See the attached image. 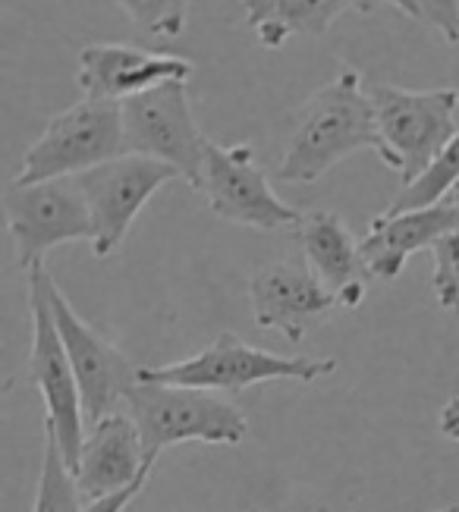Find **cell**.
<instances>
[{"mask_svg": "<svg viewBox=\"0 0 459 512\" xmlns=\"http://www.w3.org/2000/svg\"><path fill=\"white\" fill-rule=\"evenodd\" d=\"M356 151H375L387 164V145L375 123V107L362 88V76L353 66H343L334 82L309 98L299 123L277 164V183L305 186L318 183Z\"/></svg>", "mask_w": 459, "mask_h": 512, "instance_id": "1", "label": "cell"}, {"mask_svg": "<svg viewBox=\"0 0 459 512\" xmlns=\"http://www.w3.org/2000/svg\"><path fill=\"white\" fill-rule=\"evenodd\" d=\"M450 202H456V205H459V183H456V189H453V195H450Z\"/></svg>", "mask_w": 459, "mask_h": 512, "instance_id": "25", "label": "cell"}, {"mask_svg": "<svg viewBox=\"0 0 459 512\" xmlns=\"http://www.w3.org/2000/svg\"><path fill=\"white\" fill-rule=\"evenodd\" d=\"M459 183V129L456 136L444 145V151L415 176L412 183H403L397 198L390 202L387 214H400V211H415V208H431L447 202V192H453Z\"/></svg>", "mask_w": 459, "mask_h": 512, "instance_id": "18", "label": "cell"}, {"mask_svg": "<svg viewBox=\"0 0 459 512\" xmlns=\"http://www.w3.org/2000/svg\"><path fill=\"white\" fill-rule=\"evenodd\" d=\"M180 170L145 154H123L101 167L76 176L92 214V252L95 258H111L133 230L139 211L151 202L161 186L177 180Z\"/></svg>", "mask_w": 459, "mask_h": 512, "instance_id": "9", "label": "cell"}, {"mask_svg": "<svg viewBox=\"0 0 459 512\" xmlns=\"http://www.w3.org/2000/svg\"><path fill=\"white\" fill-rule=\"evenodd\" d=\"M296 242L302 249L305 267L331 289L343 308H356L365 296L362 274V242L349 233L343 217L334 211H312L299 220Z\"/></svg>", "mask_w": 459, "mask_h": 512, "instance_id": "16", "label": "cell"}, {"mask_svg": "<svg viewBox=\"0 0 459 512\" xmlns=\"http://www.w3.org/2000/svg\"><path fill=\"white\" fill-rule=\"evenodd\" d=\"M202 192L211 214L227 224L252 230H283L299 227L305 217L299 208L287 205L271 189L265 170L258 167L252 145H217L208 142Z\"/></svg>", "mask_w": 459, "mask_h": 512, "instance_id": "11", "label": "cell"}, {"mask_svg": "<svg viewBox=\"0 0 459 512\" xmlns=\"http://www.w3.org/2000/svg\"><path fill=\"white\" fill-rule=\"evenodd\" d=\"M126 154L123 104L82 98L57 114L23 154L19 183H45L79 176Z\"/></svg>", "mask_w": 459, "mask_h": 512, "instance_id": "5", "label": "cell"}, {"mask_svg": "<svg viewBox=\"0 0 459 512\" xmlns=\"http://www.w3.org/2000/svg\"><path fill=\"white\" fill-rule=\"evenodd\" d=\"M252 318L261 330H280L290 343H302L305 333L318 327L340 299L327 289L309 267L293 261L265 264L249 280Z\"/></svg>", "mask_w": 459, "mask_h": 512, "instance_id": "12", "label": "cell"}, {"mask_svg": "<svg viewBox=\"0 0 459 512\" xmlns=\"http://www.w3.org/2000/svg\"><path fill=\"white\" fill-rule=\"evenodd\" d=\"M453 230H459V205L450 198L431 208L378 214L371 220L368 236L362 239V261L368 277L397 280L415 252L434 249V242Z\"/></svg>", "mask_w": 459, "mask_h": 512, "instance_id": "15", "label": "cell"}, {"mask_svg": "<svg viewBox=\"0 0 459 512\" xmlns=\"http://www.w3.org/2000/svg\"><path fill=\"white\" fill-rule=\"evenodd\" d=\"M337 359H305V355H277L249 346L236 333H221L208 349L189 355L183 362L161 368H142V381L199 387L214 393H243L268 381H302L334 374Z\"/></svg>", "mask_w": 459, "mask_h": 512, "instance_id": "4", "label": "cell"}, {"mask_svg": "<svg viewBox=\"0 0 459 512\" xmlns=\"http://www.w3.org/2000/svg\"><path fill=\"white\" fill-rule=\"evenodd\" d=\"M145 481H148V478L136 481L133 487H126V491H120V494H111V497H101V500L85 503V509H82V512H126V506L142 494Z\"/></svg>", "mask_w": 459, "mask_h": 512, "instance_id": "23", "label": "cell"}, {"mask_svg": "<svg viewBox=\"0 0 459 512\" xmlns=\"http://www.w3.org/2000/svg\"><path fill=\"white\" fill-rule=\"evenodd\" d=\"M82 503L85 497L79 494L67 459H63L54 434L45 431V453H41V475L32 512H82Z\"/></svg>", "mask_w": 459, "mask_h": 512, "instance_id": "19", "label": "cell"}, {"mask_svg": "<svg viewBox=\"0 0 459 512\" xmlns=\"http://www.w3.org/2000/svg\"><path fill=\"white\" fill-rule=\"evenodd\" d=\"M437 428L447 440H456L459 443V396H453L450 403L441 409V418H437Z\"/></svg>", "mask_w": 459, "mask_h": 512, "instance_id": "24", "label": "cell"}, {"mask_svg": "<svg viewBox=\"0 0 459 512\" xmlns=\"http://www.w3.org/2000/svg\"><path fill=\"white\" fill-rule=\"evenodd\" d=\"M403 16L441 32L444 41L459 44V0H381Z\"/></svg>", "mask_w": 459, "mask_h": 512, "instance_id": "22", "label": "cell"}, {"mask_svg": "<svg viewBox=\"0 0 459 512\" xmlns=\"http://www.w3.org/2000/svg\"><path fill=\"white\" fill-rule=\"evenodd\" d=\"M126 154L164 161L180 170V180L202 192V170L208 142L192 114L186 79H173L158 88L123 101Z\"/></svg>", "mask_w": 459, "mask_h": 512, "instance_id": "7", "label": "cell"}, {"mask_svg": "<svg viewBox=\"0 0 459 512\" xmlns=\"http://www.w3.org/2000/svg\"><path fill=\"white\" fill-rule=\"evenodd\" d=\"M192 60L177 54H155L136 44H85L79 51L76 85L85 98L98 101H129L148 88H158L173 79L192 76Z\"/></svg>", "mask_w": 459, "mask_h": 512, "instance_id": "13", "label": "cell"}, {"mask_svg": "<svg viewBox=\"0 0 459 512\" xmlns=\"http://www.w3.org/2000/svg\"><path fill=\"white\" fill-rule=\"evenodd\" d=\"M353 7H362V0H243L246 22L268 51L283 48L293 35H324Z\"/></svg>", "mask_w": 459, "mask_h": 512, "instance_id": "17", "label": "cell"}, {"mask_svg": "<svg viewBox=\"0 0 459 512\" xmlns=\"http://www.w3.org/2000/svg\"><path fill=\"white\" fill-rule=\"evenodd\" d=\"M29 308H32V355H29V384L38 387L45 399V431L54 434L57 447L67 459L70 472L79 462L85 440V412L76 371L63 349L54 311L45 299V289L29 277Z\"/></svg>", "mask_w": 459, "mask_h": 512, "instance_id": "10", "label": "cell"}, {"mask_svg": "<svg viewBox=\"0 0 459 512\" xmlns=\"http://www.w3.org/2000/svg\"><path fill=\"white\" fill-rule=\"evenodd\" d=\"M151 462L145 456V443L129 412L104 415L89 425L79 450V462L73 469L79 494L85 503L120 494L126 487L151 475Z\"/></svg>", "mask_w": 459, "mask_h": 512, "instance_id": "14", "label": "cell"}, {"mask_svg": "<svg viewBox=\"0 0 459 512\" xmlns=\"http://www.w3.org/2000/svg\"><path fill=\"white\" fill-rule=\"evenodd\" d=\"M4 211L16 242L19 267L26 274L45 264V255L63 242H92L95 236L89 202H85L76 176L45 183L13 180L4 189Z\"/></svg>", "mask_w": 459, "mask_h": 512, "instance_id": "8", "label": "cell"}, {"mask_svg": "<svg viewBox=\"0 0 459 512\" xmlns=\"http://www.w3.org/2000/svg\"><path fill=\"white\" fill-rule=\"evenodd\" d=\"M26 277L38 280V286L45 289V299L54 311L63 349H67L70 365L79 381L85 425H95L104 415L123 412L129 393L142 381V368L129 359V355H123L111 340H104L92 324H85L76 315V308L60 293V286L45 271V264L32 267Z\"/></svg>", "mask_w": 459, "mask_h": 512, "instance_id": "6", "label": "cell"}, {"mask_svg": "<svg viewBox=\"0 0 459 512\" xmlns=\"http://www.w3.org/2000/svg\"><path fill=\"white\" fill-rule=\"evenodd\" d=\"M145 443V456H158L177 443H227L239 447L249 434V421L224 396L199 387L139 381L126 399Z\"/></svg>", "mask_w": 459, "mask_h": 512, "instance_id": "2", "label": "cell"}, {"mask_svg": "<svg viewBox=\"0 0 459 512\" xmlns=\"http://www.w3.org/2000/svg\"><path fill=\"white\" fill-rule=\"evenodd\" d=\"M441 512H459V503H456V506H450V509H441Z\"/></svg>", "mask_w": 459, "mask_h": 512, "instance_id": "26", "label": "cell"}, {"mask_svg": "<svg viewBox=\"0 0 459 512\" xmlns=\"http://www.w3.org/2000/svg\"><path fill=\"white\" fill-rule=\"evenodd\" d=\"M368 98L387 145V167L397 170L403 183H412L459 129V88H400L375 82Z\"/></svg>", "mask_w": 459, "mask_h": 512, "instance_id": "3", "label": "cell"}, {"mask_svg": "<svg viewBox=\"0 0 459 512\" xmlns=\"http://www.w3.org/2000/svg\"><path fill=\"white\" fill-rule=\"evenodd\" d=\"M133 19V26L151 38H180L189 22V0H114Z\"/></svg>", "mask_w": 459, "mask_h": 512, "instance_id": "20", "label": "cell"}, {"mask_svg": "<svg viewBox=\"0 0 459 512\" xmlns=\"http://www.w3.org/2000/svg\"><path fill=\"white\" fill-rule=\"evenodd\" d=\"M431 258H434V271H431L434 299L450 315H459V230L437 239Z\"/></svg>", "mask_w": 459, "mask_h": 512, "instance_id": "21", "label": "cell"}]
</instances>
